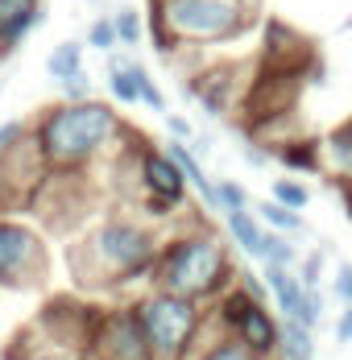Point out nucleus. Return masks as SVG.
Returning a JSON list of instances; mask_svg holds the SVG:
<instances>
[{
	"instance_id": "nucleus-21",
	"label": "nucleus",
	"mask_w": 352,
	"mask_h": 360,
	"mask_svg": "<svg viewBox=\"0 0 352 360\" xmlns=\"http://www.w3.org/2000/svg\"><path fill=\"white\" fill-rule=\"evenodd\" d=\"M195 360H261V356H253L249 348H241L237 340H228V335H220V331L211 327L208 340H203V348L195 352Z\"/></svg>"
},
{
	"instance_id": "nucleus-3",
	"label": "nucleus",
	"mask_w": 352,
	"mask_h": 360,
	"mask_svg": "<svg viewBox=\"0 0 352 360\" xmlns=\"http://www.w3.org/2000/svg\"><path fill=\"white\" fill-rule=\"evenodd\" d=\"M232 282H237L232 245L215 228H208V219L162 236V249H158L153 274H149V290L211 307Z\"/></svg>"
},
{
	"instance_id": "nucleus-30",
	"label": "nucleus",
	"mask_w": 352,
	"mask_h": 360,
	"mask_svg": "<svg viewBox=\"0 0 352 360\" xmlns=\"http://www.w3.org/2000/svg\"><path fill=\"white\" fill-rule=\"evenodd\" d=\"M166 133H170V141H182V145L195 141V129H191V120H187V116H175V112H166Z\"/></svg>"
},
{
	"instance_id": "nucleus-18",
	"label": "nucleus",
	"mask_w": 352,
	"mask_h": 360,
	"mask_svg": "<svg viewBox=\"0 0 352 360\" xmlns=\"http://www.w3.org/2000/svg\"><path fill=\"white\" fill-rule=\"evenodd\" d=\"M253 216L261 219V228L265 232H278V236H298V232H307V224H303V216L298 212H286V207H278L274 199H265V203H257V212Z\"/></svg>"
},
{
	"instance_id": "nucleus-1",
	"label": "nucleus",
	"mask_w": 352,
	"mask_h": 360,
	"mask_svg": "<svg viewBox=\"0 0 352 360\" xmlns=\"http://www.w3.org/2000/svg\"><path fill=\"white\" fill-rule=\"evenodd\" d=\"M162 249V232L145 216L133 212H112L87 224L75 245H70V274L79 290H108V294H125L145 282Z\"/></svg>"
},
{
	"instance_id": "nucleus-8",
	"label": "nucleus",
	"mask_w": 352,
	"mask_h": 360,
	"mask_svg": "<svg viewBox=\"0 0 352 360\" xmlns=\"http://www.w3.org/2000/svg\"><path fill=\"white\" fill-rule=\"evenodd\" d=\"M133 174H137V186H141V203H137L141 212H149L158 219H170L175 212H182V203L191 195L182 170L170 162L166 149L149 145L141 133L133 137Z\"/></svg>"
},
{
	"instance_id": "nucleus-32",
	"label": "nucleus",
	"mask_w": 352,
	"mask_h": 360,
	"mask_svg": "<svg viewBox=\"0 0 352 360\" xmlns=\"http://www.w3.org/2000/svg\"><path fill=\"white\" fill-rule=\"evenodd\" d=\"M340 191H344V203H348V216H352V182H344Z\"/></svg>"
},
{
	"instance_id": "nucleus-19",
	"label": "nucleus",
	"mask_w": 352,
	"mask_h": 360,
	"mask_svg": "<svg viewBox=\"0 0 352 360\" xmlns=\"http://www.w3.org/2000/svg\"><path fill=\"white\" fill-rule=\"evenodd\" d=\"M261 265H274V269H294L298 265V245L290 236H278V232H265L261 240V252H257Z\"/></svg>"
},
{
	"instance_id": "nucleus-16",
	"label": "nucleus",
	"mask_w": 352,
	"mask_h": 360,
	"mask_svg": "<svg viewBox=\"0 0 352 360\" xmlns=\"http://www.w3.org/2000/svg\"><path fill=\"white\" fill-rule=\"evenodd\" d=\"M319 356V344H315V331L298 323H282L278 331V348L270 360H315Z\"/></svg>"
},
{
	"instance_id": "nucleus-4",
	"label": "nucleus",
	"mask_w": 352,
	"mask_h": 360,
	"mask_svg": "<svg viewBox=\"0 0 352 360\" xmlns=\"http://www.w3.org/2000/svg\"><path fill=\"white\" fill-rule=\"evenodd\" d=\"M261 0H153L149 17H153V34L170 37L175 46H224L245 37L261 8Z\"/></svg>"
},
{
	"instance_id": "nucleus-14",
	"label": "nucleus",
	"mask_w": 352,
	"mask_h": 360,
	"mask_svg": "<svg viewBox=\"0 0 352 360\" xmlns=\"http://www.w3.org/2000/svg\"><path fill=\"white\" fill-rule=\"evenodd\" d=\"M224 228H228V245L241 252V257H253V261H257L261 240H265L261 219L253 216V212H228V216H224Z\"/></svg>"
},
{
	"instance_id": "nucleus-10",
	"label": "nucleus",
	"mask_w": 352,
	"mask_h": 360,
	"mask_svg": "<svg viewBox=\"0 0 352 360\" xmlns=\"http://www.w3.org/2000/svg\"><path fill=\"white\" fill-rule=\"evenodd\" d=\"M261 54H265V71H303L307 75V67H315L311 41L298 34V30L282 25V21H270V25H265Z\"/></svg>"
},
{
	"instance_id": "nucleus-15",
	"label": "nucleus",
	"mask_w": 352,
	"mask_h": 360,
	"mask_svg": "<svg viewBox=\"0 0 352 360\" xmlns=\"http://www.w3.org/2000/svg\"><path fill=\"white\" fill-rule=\"evenodd\" d=\"M278 162L294 174H319L323 162H319V141L315 137H290L278 145Z\"/></svg>"
},
{
	"instance_id": "nucleus-31",
	"label": "nucleus",
	"mask_w": 352,
	"mask_h": 360,
	"mask_svg": "<svg viewBox=\"0 0 352 360\" xmlns=\"http://www.w3.org/2000/svg\"><path fill=\"white\" fill-rule=\"evenodd\" d=\"M332 335H336L340 348L352 344V307H340V315H336V323H332Z\"/></svg>"
},
{
	"instance_id": "nucleus-26",
	"label": "nucleus",
	"mask_w": 352,
	"mask_h": 360,
	"mask_svg": "<svg viewBox=\"0 0 352 360\" xmlns=\"http://www.w3.org/2000/svg\"><path fill=\"white\" fill-rule=\"evenodd\" d=\"M332 298L340 307H352V261H336V269H332Z\"/></svg>"
},
{
	"instance_id": "nucleus-22",
	"label": "nucleus",
	"mask_w": 352,
	"mask_h": 360,
	"mask_svg": "<svg viewBox=\"0 0 352 360\" xmlns=\"http://www.w3.org/2000/svg\"><path fill=\"white\" fill-rule=\"evenodd\" d=\"M270 199H274L278 207H286V212H298V216H303V207L311 203V191H307L303 179H274Z\"/></svg>"
},
{
	"instance_id": "nucleus-9",
	"label": "nucleus",
	"mask_w": 352,
	"mask_h": 360,
	"mask_svg": "<svg viewBox=\"0 0 352 360\" xmlns=\"http://www.w3.org/2000/svg\"><path fill=\"white\" fill-rule=\"evenodd\" d=\"M87 356L92 360H149L145 335H141L129 302L100 307L96 327H92V340H87Z\"/></svg>"
},
{
	"instance_id": "nucleus-12",
	"label": "nucleus",
	"mask_w": 352,
	"mask_h": 360,
	"mask_svg": "<svg viewBox=\"0 0 352 360\" xmlns=\"http://www.w3.org/2000/svg\"><path fill=\"white\" fill-rule=\"evenodd\" d=\"M42 25V0H0V54L17 50Z\"/></svg>"
},
{
	"instance_id": "nucleus-5",
	"label": "nucleus",
	"mask_w": 352,
	"mask_h": 360,
	"mask_svg": "<svg viewBox=\"0 0 352 360\" xmlns=\"http://www.w3.org/2000/svg\"><path fill=\"white\" fill-rule=\"evenodd\" d=\"M129 311L145 335L149 360H195L211 331L208 307L162 294V290H141L129 302Z\"/></svg>"
},
{
	"instance_id": "nucleus-13",
	"label": "nucleus",
	"mask_w": 352,
	"mask_h": 360,
	"mask_svg": "<svg viewBox=\"0 0 352 360\" xmlns=\"http://www.w3.org/2000/svg\"><path fill=\"white\" fill-rule=\"evenodd\" d=\"M319 162H323V174L336 179V186L352 182V116L340 120L327 137H319Z\"/></svg>"
},
{
	"instance_id": "nucleus-11",
	"label": "nucleus",
	"mask_w": 352,
	"mask_h": 360,
	"mask_svg": "<svg viewBox=\"0 0 352 360\" xmlns=\"http://www.w3.org/2000/svg\"><path fill=\"white\" fill-rule=\"evenodd\" d=\"M191 96L199 100V108L211 112V116H228L232 104L245 100L241 83H237V67H211V71L195 75L191 79Z\"/></svg>"
},
{
	"instance_id": "nucleus-29",
	"label": "nucleus",
	"mask_w": 352,
	"mask_h": 360,
	"mask_svg": "<svg viewBox=\"0 0 352 360\" xmlns=\"http://www.w3.org/2000/svg\"><path fill=\"white\" fill-rule=\"evenodd\" d=\"M63 87V100L67 104H83V100H92V79H87V71L70 75L67 83H58Z\"/></svg>"
},
{
	"instance_id": "nucleus-20",
	"label": "nucleus",
	"mask_w": 352,
	"mask_h": 360,
	"mask_svg": "<svg viewBox=\"0 0 352 360\" xmlns=\"http://www.w3.org/2000/svg\"><path fill=\"white\" fill-rule=\"evenodd\" d=\"M129 79H133V87H137V104L149 112H166V96H162V87L153 83V75L141 67L137 58H129Z\"/></svg>"
},
{
	"instance_id": "nucleus-27",
	"label": "nucleus",
	"mask_w": 352,
	"mask_h": 360,
	"mask_svg": "<svg viewBox=\"0 0 352 360\" xmlns=\"http://www.w3.org/2000/svg\"><path fill=\"white\" fill-rule=\"evenodd\" d=\"M87 46H92V50H104V54H112V50H116V30H112V17L92 21V30H87Z\"/></svg>"
},
{
	"instance_id": "nucleus-24",
	"label": "nucleus",
	"mask_w": 352,
	"mask_h": 360,
	"mask_svg": "<svg viewBox=\"0 0 352 360\" xmlns=\"http://www.w3.org/2000/svg\"><path fill=\"white\" fill-rule=\"evenodd\" d=\"M108 91H112L116 104H137V87L129 79V58H112V67H108Z\"/></svg>"
},
{
	"instance_id": "nucleus-25",
	"label": "nucleus",
	"mask_w": 352,
	"mask_h": 360,
	"mask_svg": "<svg viewBox=\"0 0 352 360\" xmlns=\"http://www.w3.org/2000/svg\"><path fill=\"white\" fill-rule=\"evenodd\" d=\"M215 199H220V212H224V216H228V212H253V199H249V191L237 179L215 182Z\"/></svg>"
},
{
	"instance_id": "nucleus-17",
	"label": "nucleus",
	"mask_w": 352,
	"mask_h": 360,
	"mask_svg": "<svg viewBox=\"0 0 352 360\" xmlns=\"http://www.w3.org/2000/svg\"><path fill=\"white\" fill-rule=\"evenodd\" d=\"M46 71H50L54 83H67L70 75L87 71V67H83V41H58V46L46 54Z\"/></svg>"
},
{
	"instance_id": "nucleus-23",
	"label": "nucleus",
	"mask_w": 352,
	"mask_h": 360,
	"mask_svg": "<svg viewBox=\"0 0 352 360\" xmlns=\"http://www.w3.org/2000/svg\"><path fill=\"white\" fill-rule=\"evenodd\" d=\"M112 30H116V46H129V50H137L141 37H145V21H141L137 8H120V13L112 17Z\"/></svg>"
},
{
	"instance_id": "nucleus-6",
	"label": "nucleus",
	"mask_w": 352,
	"mask_h": 360,
	"mask_svg": "<svg viewBox=\"0 0 352 360\" xmlns=\"http://www.w3.org/2000/svg\"><path fill=\"white\" fill-rule=\"evenodd\" d=\"M208 319H211V327H215L220 335L237 340L241 348H249L253 356H261V360H270L274 356V348H278L282 319L270 311V302H261V298L245 294L237 282H232V286L208 307Z\"/></svg>"
},
{
	"instance_id": "nucleus-2",
	"label": "nucleus",
	"mask_w": 352,
	"mask_h": 360,
	"mask_svg": "<svg viewBox=\"0 0 352 360\" xmlns=\"http://www.w3.org/2000/svg\"><path fill=\"white\" fill-rule=\"evenodd\" d=\"M129 133L133 129L104 100H83V104L63 100L50 104L30 124V141L42 153V166L54 174H87L96 162L116 158Z\"/></svg>"
},
{
	"instance_id": "nucleus-28",
	"label": "nucleus",
	"mask_w": 352,
	"mask_h": 360,
	"mask_svg": "<svg viewBox=\"0 0 352 360\" xmlns=\"http://www.w3.org/2000/svg\"><path fill=\"white\" fill-rule=\"evenodd\" d=\"M25 141H30V124L25 120H4L0 124V153H8V149H17Z\"/></svg>"
},
{
	"instance_id": "nucleus-7",
	"label": "nucleus",
	"mask_w": 352,
	"mask_h": 360,
	"mask_svg": "<svg viewBox=\"0 0 352 360\" xmlns=\"http://www.w3.org/2000/svg\"><path fill=\"white\" fill-rule=\"evenodd\" d=\"M50 278V245L34 224L0 216V290L25 294L42 290Z\"/></svg>"
}]
</instances>
